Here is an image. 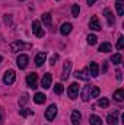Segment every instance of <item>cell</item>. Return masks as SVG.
<instances>
[{"label": "cell", "mask_w": 124, "mask_h": 125, "mask_svg": "<svg viewBox=\"0 0 124 125\" xmlns=\"http://www.w3.org/2000/svg\"><path fill=\"white\" fill-rule=\"evenodd\" d=\"M15 79H16V73L15 70H6L4 74H3V83L6 86H10L15 83Z\"/></svg>", "instance_id": "obj_1"}, {"label": "cell", "mask_w": 124, "mask_h": 125, "mask_svg": "<svg viewBox=\"0 0 124 125\" xmlns=\"http://www.w3.org/2000/svg\"><path fill=\"white\" fill-rule=\"evenodd\" d=\"M44 116H45L47 121H54V118L57 116V106H56V103H51V105L45 109Z\"/></svg>", "instance_id": "obj_2"}, {"label": "cell", "mask_w": 124, "mask_h": 125, "mask_svg": "<svg viewBox=\"0 0 124 125\" xmlns=\"http://www.w3.org/2000/svg\"><path fill=\"white\" fill-rule=\"evenodd\" d=\"M32 32H34V35L38 36V38H42V36L45 35V32H44V29H42L39 21H34V22H32Z\"/></svg>", "instance_id": "obj_3"}, {"label": "cell", "mask_w": 124, "mask_h": 125, "mask_svg": "<svg viewBox=\"0 0 124 125\" xmlns=\"http://www.w3.org/2000/svg\"><path fill=\"white\" fill-rule=\"evenodd\" d=\"M37 82H38V76H37V73H29V74L26 76V84H28L31 89H37V87H38Z\"/></svg>", "instance_id": "obj_4"}, {"label": "cell", "mask_w": 124, "mask_h": 125, "mask_svg": "<svg viewBox=\"0 0 124 125\" xmlns=\"http://www.w3.org/2000/svg\"><path fill=\"white\" fill-rule=\"evenodd\" d=\"M28 62H29V58H28V55H25V54H19V55H18V58H16V64H18V67H19L21 70L26 68Z\"/></svg>", "instance_id": "obj_5"}, {"label": "cell", "mask_w": 124, "mask_h": 125, "mask_svg": "<svg viewBox=\"0 0 124 125\" xmlns=\"http://www.w3.org/2000/svg\"><path fill=\"white\" fill-rule=\"evenodd\" d=\"M67 94H69L70 99H76L77 94H79V84L77 83H72L69 86V89H67Z\"/></svg>", "instance_id": "obj_6"}, {"label": "cell", "mask_w": 124, "mask_h": 125, "mask_svg": "<svg viewBox=\"0 0 124 125\" xmlns=\"http://www.w3.org/2000/svg\"><path fill=\"white\" fill-rule=\"evenodd\" d=\"M74 77L79 79V80L88 82V80H89V68L86 67V68H83V70H80V71H76V73H74Z\"/></svg>", "instance_id": "obj_7"}, {"label": "cell", "mask_w": 124, "mask_h": 125, "mask_svg": "<svg viewBox=\"0 0 124 125\" xmlns=\"http://www.w3.org/2000/svg\"><path fill=\"white\" fill-rule=\"evenodd\" d=\"M70 70H72V62L66 61V62H64V65H63V73H62V79H63V80H67V79H69Z\"/></svg>", "instance_id": "obj_8"}, {"label": "cell", "mask_w": 124, "mask_h": 125, "mask_svg": "<svg viewBox=\"0 0 124 125\" xmlns=\"http://www.w3.org/2000/svg\"><path fill=\"white\" fill-rule=\"evenodd\" d=\"M104 16L107 18V23H108L110 26H112V25L115 23V18H114L112 12H111L110 9H105V10H104Z\"/></svg>", "instance_id": "obj_9"}, {"label": "cell", "mask_w": 124, "mask_h": 125, "mask_svg": "<svg viewBox=\"0 0 124 125\" xmlns=\"http://www.w3.org/2000/svg\"><path fill=\"white\" fill-rule=\"evenodd\" d=\"M72 29H73V25H72L70 22H64L62 26H60V33L66 36V35H69V33L72 32Z\"/></svg>", "instance_id": "obj_10"}, {"label": "cell", "mask_w": 124, "mask_h": 125, "mask_svg": "<svg viewBox=\"0 0 124 125\" xmlns=\"http://www.w3.org/2000/svg\"><path fill=\"white\" fill-rule=\"evenodd\" d=\"M72 124L73 125H80V121H82V114L79 111H73L72 112Z\"/></svg>", "instance_id": "obj_11"}, {"label": "cell", "mask_w": 124, "mask_h": 125, "mask_svg": "<svg viewBox=\"0 0 124 125\" xmlns=\"http://www.w3.org/2000/svg\"><path fill=\"white\" fill-rule=\"evenodd\" d=\"M45 60H47V54L45 52H38L37 57H35V65L37 67H41L45 62Z\"/></svg>", "instance_id": "obj_12"}, {"label": "cell", "mask_w": 124, "mask_h": 125, "mask_svg": "<svg viewBox=\"0 0 124 125\" xmlns=\"http://www.w3.org/2000/svg\"><path fill=\"white\" fill-rule=\"evenodd\" d=\"M89 28L93 29V31H101V23H99V21H98L96 16H92V18H91V21H89Z\"/></svg>", "instance_id": "obj_13"}, {"label": "cell", "mask_w": 124, "mask_h": 125, "mask_svg": "<svg viewBox=\"0 0 124 125\" xmlns=\"http://www.w3.org/2000/svg\"><path fill=\"white\" fill-rule=\"evenodd\" d=\"M24 47H29V45H25L24 42L16 41V42H12V44H10V51H12V52H18V51H21Z\"/></svg>", "instance_id": "obj_14"}, {"label": "cell", "mask_w": 124, "mask_h": 125, "mask_svg": "<svg viewBox=\"0 0 124 125\" xmlns=\"http://www.w3.org/2000/svg\"><path fill=\"white\" fill-rule=\"evenodd\" d=\"M45 99H47V96L42 93V92H37V93L34 94V102L37 105H42L45 102Z\"/></svg>", "instance_id": "obj_15"}, {"label": "cell", "mask_w": 124, "mask_h": 125, "mask_svg": "<svg viewBox=\"0 0 124 125\" xmlns=\"http://www.w3.org/2000/svg\"><path fill=\"white\" fill-rule=\"evenodd\" d=\"M107 122L110 125H117V122H118V112L115 111V112L110 114V115L107 116Z\"/></svg>", "instance_id": "obj_16"}, {"label": "cell", "mask_w": 124, "mask_h": 125, "mask_svg": "<svg viewBox=\"0 0 124 125\" xmlns=\"http://www.w3.org/2000/svg\"><path fill=\"white\" fill-rule=\"evenodd\" d=\"M88 68H89V74H91L92 77H96V76L99 74V65H98L96 62H91Z\"/></svg>", "instance_id": "obj_17"}, {"label": "cell", "mask_w": 124, "mask_h": 125, "mask_svg": "<svg viewBox=\"0 0 124 125\" xmlns=\"http://www.w3.org/2000/svg\"><path fill=\"white\" fill-rule=\"evenodd\" d=\"M41 84H42L44 89H50V86H51V74H50V73H47V74L42 77Z\"/></svg>", "instance_id": "obj_18"}, {"label": "cell", "mask_w": 124, "mask_h": 125, "mask_svg": "<svg viewBox=\"0 0 124 125\" xmlns=\"http://www.w3.org/2000/svg\"><path fill=\"white\" fill-rule=\"evenodd\" d=\"M89 99H91V86H85L82 90V100L88 102Z\"/></svg>", "instance_id": "obj_19"}, {"label": "cell", "mask_w": 124, "mask_h": 125, "mask_svg": "<svg viewBox=\"0 0 124 125\" xmlns=\"http://www.w3.org/2000/svg\"><path fill=\"white\" fill-rule=\"evenodd\" d=\"M99 51L101 52H110V51H112V45L110 42H102L99 45Z\"/></svg>", "instance_id": "obj_20"}, {"label": "cell", "mask_w": 124, "mask_h": 125, "mask_svg": "<svg viewBox=\"0 0 124 125\" xmlns=\"http://www.w3.org/2000/svg\"><path fill=\"white\" fill-rule=\"evenodd\" d=\"M89 122H91V125H102V119L98 115H92L89 118Z\"/></svg>", "instance_id": "obj_21"}, {"label": "cell", "mask_w": 124, "mask_h": 125, "mask_svg": "<svg viewBox=\"0 0 124 125\" xmlns=\"http://www.w3.org/2000/svg\"><path fill=\"white\" fill-rule=\"evenodd\" d=\"M42 23L45 25V26H51V15L50 13H44L42 15Z\"/></svg>", "instance_id": "obj_22"}, {"label": "cell", "mask_w": 124, "mask_h": 125, "mask_svg": "<svg viewBox=\"0 0 124 125\" xmlns=\"http://www.w3.org/2000/svg\"><path fill=\"white\" fill-rule=\"evenodd\" d=\"M124 97V90L123 89H118V90H115V93H114V99H115V102H121Z\"/></svg>", "instance_id": "obj_23"}, {"label": "cell", "mask_w": 124, "mask_h": 125, "mask_svg": "<svg viewBox=\"0 0 124 125\" xmlns=\"http://www.w3.org/2000/svg\"><path fill=\"white\" fill-rule=\"evenodd\" d=\"M79 13H80V6H79V4H73V6H72V16H73V18H77Z\"/></svg>", "instance_id": "obj_24"}, {"label": "cell", "mask_w": 124, "mask_h": 125, "mask_svg": "<svg viewBox=\"0 0 124 125\" xmlns=\"http://www.w3.org/2000/svg\"><path fill=\"white\" fill-rule=\"evenodd\" d=\"M115 6H117V13H118V16H123L124 15V3L123 1H117Z\"/></svg>", "instance_id": "obj_25"}, {"label": "cell", "mask_w": 124, "mask_h": 125, "mask_svg": "<svg viewBox=\"0 0 124 125\" xmlns=\"http://www.w3.org/2000/svg\"><path fill=\"white\" fill-rule=\"evenodd\" d=\"M108 105H110V100L107 97H101L98 100V106H101V108H108Z\"/></svg>", "instance_id": "obj_26"}, {"label": "cell", "mask_w": 124, "mask_h": 125, "mask_svg": "<svg viewBox=\"0 0 124 125\" xmlns=\"http://www.w3.org/2000/svg\"><path fill=\"white\" fill-rule=\"evenodd\" d=\"M86 41H88V44H89V45H95V44L98 42V38H96V35H93V33H91V35H88Z\"/></svg>", "instance_id": "obj_27"}, {"label": "cell", "mask_w": 124, "mask_h": 125, "mask_svg": "<svg viewBox=\"0 0 124 125\" xmlns=\"http://www.w3.org/2000/svg\"><path fill=\"white\" fill-rule=\"evenodd\" d=\"M121 60H123L121 54H114V55L111 57V61H112V64H121Z\"/></svg>", "instance_id": "obj_28"}, {"label": "cell", "mask_w": 124, "mask_h": 125, "mask_svg": "<svg viewBox=\"0 0 124 125\" xmlns=\"http://www.w3.org/2000/svg\"><path fill=\"white\" fill-rule=\"evenodd\" d=\"M19 114H21V116H29V115H34V112H32L31 109H28V108L21 109V111H19Z\"/></svg>", "instance_id": "obj_29"}, {"label": "cell", "mask_w": 124, "mask_h": 125, "mask_svg": "<svg viewBox=\"0 0 124 125\" xmlns=\"http://www.w3.org/2000/svg\"><path fill=\"white\" fill-rule=\"evenodd\" d=\"M99 96V89L95 87V86H91V99L92 97H98Z\"/></svg>", "instance_id": "obj_30"}, {"label": "cell", "mask_w": 124, "mask_h": 125, "mask_svg": "<svg viewBox=\"0 0 124 125\" xmlns=\"http://www.w3.org/2000/svg\"><path fill=\"white\" fill-rule=\"evenodd\" d=\"M63 90H64V87H63L62 83H57V84H54V92H56L57 94H62Z\"/></svg>", "instance_id": "obj_31"}, {"label": "cell", "mask_w": 124, "mask_h": 125, "mask_svg": "<svg viewBox=\"0 0 124 125\" xmlns=\"http://www.w3.org/2000/svg\"><path fill=\"white\" fill-rule=\"evenodd\" d=\"M26 102H28V94L24 93V94H22V97L19 99V106H24V105H25Z\"/></svg>", "instance_id": "obj_32"}, {"label": "cell", "mask_w": 124, "mask_h": 125, "mask_svg": "<svg viewBox=\"0 0 124 125\" xmlns=\"http://www.w3.org/2000/svg\"><path fill=\"white\" fill-rule=\"evenodd\" d=\"M117 48H118V50H123V48H124V36H120V38H118Z\"/></svg>", "instance_id": "obj_33"}, {"label": "cell", "mask_w": 124, "mask_h": 125, "mask_svg": "<svg viewBox=\"0 0 124 125\" xmlns=\"http://www.w3.org/2000/svg\"><path fill=\"white\" fill-rule=\"evenodd\" d=\"M57 61H59V54H54V55L50 58V64H51V65H54Z\"/></svg>", "instance_id": "obj_34"}, {"label": "cell", "mask_w": 124, "mask_h": 125, "mask_svg": "<svg viewBox=\"0 0 124 125\" xmlns=\"http://www.w3.org/2000/svg\"><path fill=\"white\" fill-rule=\"evenodd\" d=\"M115 74H117V79H118V80H121V71H120V70H117V73H115Z\"/></svg>", "instance_id": "obj_35"}, {"label": "cell", "mask_w": 124, "mask_h": 125, "mask_svg": "<svg viewBox=\"0 0 124 125\" xmlns=\"http://www.w3.org/2000/svg\"><path fill=\"white\" fill-rule=\"evenodd\" d=\"M86 1H88V4H89V6H92V4L95 3V1H96V0H86Z\"/></svg>", "instance_id": "obj_36"}, {"label": "cell", "mask_w": 124, "mask_h": 125, "mask_svg": "<svg viewBox=\"0 0 124 125\" xmlns=\"http://www.w3.org/2000/svg\"><path fill=\"white\" fill-rule=\"evenodd\" d=\"M107 67H108V65H107V62H104V67H102V71H107Z\"/></svg>", "instance_id": "obj_37"}, {"label": "cell", "mask_w": 124, "mask_h": 125, "mask_svg": "<svg viewBox=\"0 0 124 125\" xmlns=\"http://www.w3.org/2000/svg\"><path fill=\"white\" fill-rule=\"evenodd\" d=\"M1 122H3V115L0 114V125H1Z\"/></svg>", "instance_id": "obj_38"}, {"label": "cell", "mask_w": 124, "mask_h": 125, "mask_svg": "<svg viewBox=\"0 0 124 125\" xmlns=\"http://www.w3.org/2000/svg\"><path fill=\"white\" fill-rule=\"evenodd\" d=\"M3 61V57H1V55H0V62Z\"/></svg>", "instance_id": "obj_39"}, {"label": "cell", "mask_w": 124, "mask_h": 125, "mask_svg": "<svg viewBox=\"0 0 124 125\" xmlns=\"http://www.w3.org/2000/svg\"><path fill=\"white\" fill-rule=\"evenodd\" d=\"M21 1H24V0H21Z\"/></svg>", "instance_id": "obj_40"}]
</instances>
